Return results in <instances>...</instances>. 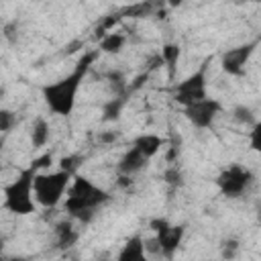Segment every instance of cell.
I'll return each instance as SVG.
<instances>
[{
    "mask_svg": "<svg viewBox=\"0 0 261 261\" xmlns=\"http://www.w3.org/2000/svg\"><path fill=\"white\" fill-rule=\"evenodd\" d=\"M96 55H98V51L84 53L67 75H63L55 82H49L41 88V98H43V102H45V106L49 108L51 114L69 116L73 112L75 102H77V92H80Z\"/></svg>",
    "mask_w": 261,
    "mask_h": 261,
    "instance_id": "1",
    "label": "cell"
},
{
    "mask_svg": "<svg viewBox=\"0 0 261 261\" xmlns=\"http://www.w3.org/2000/svg\"><path fill=\"white\" fill-rule=\"evenodd\" d=\"M108 200H110V194L104 188L94 184L90 177L75 173L63 198V206L71 218L80 220L82 224H88L96 216V210L104 206Z\"/></svg>",
    "mask_w": 261,
    "mask_h": 261,
    "instance_id": "2",
    "label": "cell"
},
{
    "mask_svg": "<svg viewBox=\"0 0 261 261\" xmlns=\"http://www.w3.org/2000/svg\"><path fill=\"white\" fill-rule=\"evenodd\" d=\"M71 173L63 169L55 171H37L33 177V198L35 204L43 208H55L57 204L63 202L67 188L71 184Z\"/></svg>",
    "mask_w": 261,
    "mask_h": 261,
    "instance_id": "3",
    "label": "cell"
},
{
    "mask_svg": "<svg viewBox=\"0 0 261 261\" xmlns=\"http://www.w3.org/2000/svg\"><path fill=\"white\" fill-rule=\"evenodd\" d=\"M37 169L33 165H29L27 169H22L12 181H8L2 190L4 194V208L10 214L16 216H27L33 214L37 204L33 198V177H35Z\"/></svg>",
    "mask_w": 261,
    "mask_h": 261,
    "instance_id": "4",
    "label": "cell"
},
{
    "mask_svg": "<svg viewBox=\"0 0 261 261\" xmlns=\"http://www.w3.org/2000/svg\"><path fill=\"white\" fill-rule=\"evenodd\" d=\"M208 63L200 65L196 71H192L190 75H186L184 80H179L173 86L171 98L181 106H192L204 98H208Z\"/></svg>",
    "mask_w": 261,
    "mask_h": 261,
    "instance_id": "5",
    "label": "cell"
},
{
    "mask_svg": "<svg viewBox=\"0 0 261 261\" xmlns=\"http://www.w3.org/2000/svg\"><path fill=\"white\" fill-rule=\"evenodd\" d=\"M214 184H216L218 192L224 198H230L232 200V198L245 196L251 190V186L255 184V175H253V171L249 167H245L241 163H232V165L224 167L216 175Z\"/></svg>",
    "mask_w": 261,
    "mask_h": 261,
    "instance_id": "6",
    "label": "cell"
},
{
    "mask_svg": "<svg viewBox=\"0 0 261 261\" xmlns=\"http://www.w3.org/2000/svg\"><path fill=\"white\" fill-rule=\"evenodd\" d=\"M149 228L155 232V243L159 249V255L165 259H173V255L177 253L184 234H186V226L184 224H169L165 218H153L149 222Z\"/></svg>",
    "mask_w": 261,
    "mask_h": 261,
    "instance_id": "7",
    "label": "cell"
},
{
    "mask_svg": "<svg viewBox=\"0 0 261 261\" xmlns=\"http://www.w3.org/2000/svg\"><path fill=\"white\" fill-rule=\"evenodd\" d=\"M220 114H222V102L216 100V98H210V96L204 98V100H200V102H196V104H192V106H186L184 108L186 120L194 128H198V130L210 128Z\"/></svg>",
    "mask_w": 261,
    "mask_h": 261,
    "instance_id": "8",
    "label": "cell"
},
{
    "mask_svg": "<svg viewBox=\"0 0 261 261\" xmlns=\"http://www.w3.org/2000/svg\"><path fill=\"white\" fill-rule=\"evenodd\" d=\"M257 45H259V41H251V43H243V45H237V47L226 49L220 55V67H222V71L228 73V75H234V77L245 75L247 63L251 61Z\"/></svg>",
    "mask_w": 261,
    "mask_h": 261,
    "instance_id": "9",
    "label": "cell"
},
{
    "mask_svg": "<svg viewBox=\"0 0 261 261\" xmlns=\"http://www.w3.org/2000/svg\"><path fill=\"white\" fill-rule=\"evenodd\" d=\"M147 165H149V159H147L143 153H139L135 147H128V149L120 155V159H118V163H116V171H118L120 175H124V177H133V175H137L139 171H143Z\"/></svg>",
    "mask_w": 261,
    "mask_h": 261,
    "instance_id": "10",
    "label": "cell"
},
{
    "mask_svg": "<svg viewBox=\"0 0 261 261\" xmlns=\"http://www.w3.org/2000/svg\"><path fill=\"white\" fill-rule=\"evenodd\" d=\"M114 261H149L143 237L141 234H133L130 239H126Z\"/></svg>",
    "mask_w": 261,
    "mask_h": 261,
    "instance_id": "11",
    "label": "cell"
},
{
    "mask_svg": "<svg viewBox=\"0 0 261 261\" xmlns=\"http://www.w3.org/2000/svg\"><path fill=\"white\" fill-rule=\"evenodd\" d=\"M163 139L159 137V135H153V133H143V135H139L135 141H133V145L130 147H135L139 153H143L149 161L161 151V147H163Z\"/></svg>",
    "mask_w": 261,
    "mask_h": 261,
    "instance_id": "12",
    "label": "cell"
},
{
    "mask_svg": "<svg viewBox=\"0 0 261 261\" xmlns=\"http://www.w3.org/2000/svg\"><path fill=\"white\" fill-rule=\"evenodd\" d=\"M124 45H126L124 33L112 29L110 33H104V35L100 37V41H98V53L116 55V53H120V51L124 49Z\"/></svg>",
    "mask_w": 261,
    "mask_h": 261,
    "instance_id": "13",
    "label": "cell"
},
{
    "mask_svg": "<svg viewBox=\"0 0 261 261\" xmlns=\"http://www.w3.org/2000/svg\"><path fill=\"white\" fill-rule=\"evenodd\" d=\"M29 139H31V147L33 149H43L49 143V139H51V126H49V122L43 116H37L33 120Z\"/></svg>",
    "mask_w": 261,
    "mask_h": 261,
    "instance_id": "14",
    "label": "cell"
},
{
    "mask_svg": "<svg viewBox=\"0 0 261 261\" xmlns=\"http://www.w3.org/2000/svg\"><path fill=\"white\" fill-rule=\"evenodd\" d=\"M55 234H57V245L61 249H67V247H71L77 241V230L71 226L69 220H61L55 226Z\"/></svg>",
    "mask_w": 261,
    "mask_h": 261,
    "instance_id": "15",
    "label": "cell"
},
{
    "mask_svg": "<svg viewBox=\"0 0 261 261\" xmlns=\"http://www.w3.org/2000/svg\"><path fill=\"white\" fill-rule=\"evenodd\" d=\"M179 53H181L179 45H175V43H167V45H163V49H161V63L167 65L169 73L175 71V65H177V61H179Z\"/></svg>",
    "mask_w": 261,
    "mask_h": 261,
    "instance_id": "16",
    "label": "cell"
},
{
    "mask_svg": "<svg viewBox=\"0 0 261 261\" xmlns=\"http://www.w3.org/2000/svg\"><path fill=\"white\" fill-rule=\"evenodd\" d=\"M232 118L237 120V122H241V124H245V126H253V124H257L259 120H257V116L253 114V110L249 108V106H237L234 110H232Z\"/></svg>",
    "mask_w": 261,
    "mask_h": 261,
    "instance_id": "17",
    "label": "cell"
},
{
    "mask_svg": "<svg viewBox=\"0 0 261 261\" xmlns=\"http://www.w3.org/2000/svg\"><path fill=\"white\" fill-rule=\"evenodd\" d=\"M16 124H18L16 112H12V110H8V108H0V133L6 135V133H10Z\"/></svg>",
    "mask_w": 261,
    "mask_h": 261,
    "instance_id": "18",
    "label": "cell"
},
{
    "mask_svg": "<svg viewBox=\"0 0 261 261\" xmlns=\"http://www.w3.org/2000/svg\"><path fill=\"white\" fill-rule=\"evenodd\" d=\"M163 181H165L167 186H171V188H179V186L184 184V173H181V169H179L177 165H169V167L165 169V173H163Z\"/></svg>",
    "mask_w": 261,
    "mask_h": 261,
    "instance_id": "19",
    "label": "cell"
},
{
    "mask_svg": "<svg viewBox=\"0 0 261 261\" xmlns=\"http://www.w3.org/2000/svg\"><path fill=\"white\" fill-rule=\"evenodd\" d=\"M241 251V245L237 239H224L222 245H220V253H222V259L226 261H232Z\"/></svg>",
    "mask_w": 261,
    "mask_h": 261,
    "instance_id": "20",
    "label": "cell"
},
{
    "mask_svg": "<svg viewBox=\"0 0 261 261\" xmlns=\"http://www.w3.org/2000/svg\"><path fill=\"white\" fill-rule=\"evenodd\" d=\"M122 104H124V98H122V96H114V98H110V102L104 106V118H106V120L118 118Z\"/></svg>",
    "mask_w": 261,
    "mask_h": 261,
    "instance_id": "21",
    "label": "cell"
},
{
    "mask_svg": "<svg viewBox=\"0 0 261 261\" xmlns=\"http://www.w3.org/2000/svg\"><path fill=\"white\" fill-rule=\"evenodd\" d=\"M80 161V155H69V157H63L61 161H59V169H63V171H67V173H71V175H75L77 173V163Z\"/></svg>",
    "mask_w": 261,
    "mask_h": 261,
    "instance_id": "22",
    "label": "cell"
},
{
    "mask_svg": "<svg viewBox=\"0 0 261 261\" xmlns=\"http://www.w3.org/2000/svg\"><path fill=\"white\" fill-rule=\"evenodd\" d=\"M249 141H251V149L259 151L261 149V122L253 124L249 130Z\"/></svg>",
    "mask_w": 261,
    "mask_h": 261,
    "instance_id": "23",
    "label": "cell"
},
{
    "mask_svg": "<svg viewBox=\"0 0 261 261\" xmlns=\"http://www.w3.org/2000/svg\"><path fill=\"white\" fill-rule=\"evenodd\" d=\"M2 151H4V137H0V171H2Z\"/></svg>",
    "mask_w": 261,
    "mask_h": 261,
    "instance_id": "24",
    "label": "cell"
},
{
    "mask_svg": "<svg viewBox=\"0 0 261 261\" xmlns=\"http://www.w3.org/2000/svg\"><path fill=\"white\" fill-rule=\"evenodd\" d=\"M0 261H6V257H4V241L0 239Z\"/></svg>",
    "mask_w": 261,
    "mask_h": 261,
    "instance_id": "25",
    "label": "cell"
},
{
    "mask_svg": "<svg viewBox=\"0 0 261 261\" xmlns=\"http://www.w3.org/2000/svg\"><path fill=\"white\" fill-rule=\"evenodd\" d=\"M6 261H27L24 257H10V259H6Z\"/></svg>",
    "mask_w": 261,
    "mask_h": 261,
    "instance_id": "26",
    "label": "cell"
}]
</instances>
